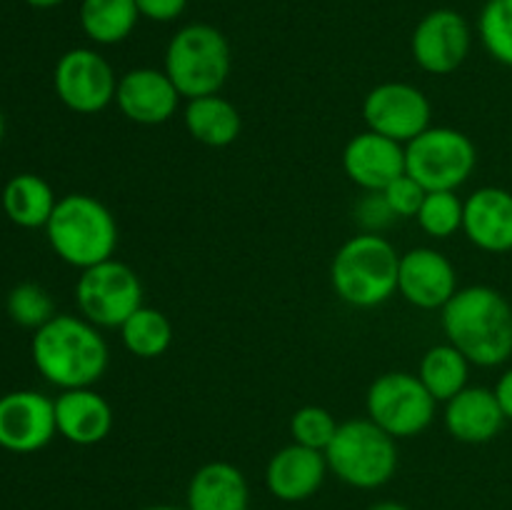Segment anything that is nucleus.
Returning a JSON list of instances; mask_svg holds the SVG:
<instances>
[{
  "instance_id": "nucleus-1",
  "label": "nucleus",
  "mask_w": 512,
  "mask_h": 510,
  "mask_svg": "<svg viewBox=\"0 0 512 510\" xmlns=\"http://www.w3.org/2000/svg\"><path fill=\"white\" fill-rule=\"evenodd\" d=\"M448 343L480 368H498L512 358V305L490 285L460 288L440 310Z\"/></svg>"
},
{
  "instance_id": "nucleus-2",
  "label": "nucleus",
  "mask_w": 512,
  "mask_h": 510,
  "mask_svg": "<svg viewBox=\"0 0 512 510\" xmlns=\"http://www.w3.org/2000/svg\"><path fill=\"white\" fill-rule=\"evenodd\" d=\"M30 350L38 373L60 390L93 388L110 363L100 328L83 315L58 313L35 330Z\"/></svg>"
},
{
  "instance_id": "nucleus-3",
  "label": "nucleus",
  "mask_w": 512,
  "mask_h": 510,
  "mask_svg": "<svg viewBox=\"0 0 512 510\" xmlns=\"http://www.w3.org/2000/svg\"><path fill=\"white\" fill-rule=\"evenodd\" d=\"M400 253L380 233L345 240L330 263V283L353 308H378L398 293Z\"/></svg>"
},
{
  "instance_id": "nucleus-4",
  "label": "nucleus",
  "mask_w": 512,
  "mask_h": 510,
  "mask_svg": "<svg viewBox=\"0 0 512 510\" xmlns=\"http://www.w3.org/2000/svg\"><path fill=\"white\" fill-rule=\"evenodd\" d=\"M50 248L73 268H93L113 258L118 248V223L108 205L85 193H70L58 200L48 225Z\"/></svg>"
},
{
  "instance_id": "nucleus-5",
  "label": "nucleus",
  "mask_w": 512,
  "mask_h": 510,
  "mask_svg": "<svg viewBox=\"0 0 512 510\" xmlns=\"http://www.w3.org/2000/svg\"><path fill=\"white\" fill-rule=\"evenodd\" d=\"M330 473L358 490L383 488L398 473V440L370 418L345 420L325 448Z\"/></svg>"
},
{
  "instance_id": "nucleus-6",
  "label": "nucleus",
  "mask_w": 512,
  "mask_h": 510,
  "mask_svg": "<svg viewBox=\"0 0 512 510\" xmlns=\"http://www.w3.org/2000/svg\"><path fill=\"white\" fill-rule=\"evenodd\" d=\"M165 73L183 98H203L223 90L230 75V43L215 25H183L165 48Z\"/></svg>"
},
{
  "instance_id": "nucleus-7",
  "label": "nucleus",
  "mask_w": 512,
  "mask_h": 510,
  "mask_svg": "<svg viewBox=\"0 0 512 510\" xmlns=\"http://www.w3.org/2000/svg\"><path fill=\"white\" fill-rule=\"evenodd\" d=\"M478 165V148L463 130L430 125L405 145V173L425 190H458Z\"/></svg>"
},
{
  "instance_id": "nucleus-8",
  "label": "nucleus",
  "mask_w": 512,
  "mask_h": 510,
  "mask_svg": "<svg viewBox=\"0 0 512 510\" xmlns=\"http://www.w3.org/2000/svg\"><path fill=\"white\" fill-rule=\"evenodd\" d=\"M435 408L438 400L428 393L418 375L405 370L378 375L365 395L368 418L395 440L425 433L433 425Z\"/></svg>"
},
{
  "instance_id": "nucleus-9",
  "label": "nucleus",
  "mask_w": 512,
  "mask_h": 510,
  "mask_svg": "<svg viewBox=\"0 0 512 510\" xmlns=\"http://www.w3.org/2000/svg\"><path fill=\"white\" fill-rule=\"evenodd\" d=\"M75 303L80 315L98 328H120L143 305V283L128 263L103 260L80 270Z\"/></svg>"
},
{
  "instance_id": "nucleus-10",
  "label": "nucleus",
  "mask_w": 512,
  "mask_h": 510,
  "mask_svg": "<svg viewBox=\"0 0 512 510\" xmlns=\"http://www.w3.org/2000/svg\"><path fill=\"white\" fill-rule=\"evenodd\" d=\"M53 85L65 108L80 115H95L115 103L118 78L113 65L98 50L73 48L55 63Z\"/></svg>"
},
{
  "instance_id": "nucleus-11",
  "label": "nucleus",
  "mask_w": 512,
  "mask_h": 510,
  "mask_svg": "<svg viewBox=\"0 0 512 510\" xmlns=\"http://www.w3.org/2000/svg\"><path fill=\"white\" fill-rule=\"evenodd\" d=\"M363 118L368 130L408 145L430 128L433 105L418 85L388 80L365 95Z\"/></svg>"
},
{
  "instance_id": "nucleus-12",
  "label": "nucleus",
  "mask_w": 512,
  "mask_h": 510,
  "mask_svg": "<svg viewBox=\"0 0 512 510\" xmlns=\"http://www.w3.org/2000/svg\"><path fill=\"white\" fill-rule=\"evenodd\" d=\"M473 30L465 15L453 8H438L423 15L410 38V53L420 70L430 75H450L468 60Z\"/></svg>"
},
{
  "instance_id": "nucleus-13",
  "label": "nucleus",
  "mask_w": 512,
  "mask_h": 510,
  "mask_svg": "<svg viewBox=\"0 0 512 510\" xmlns=\"http://www.w3.org/2000/svg\"><path fill=\"white\" fill-rule=\"evenodd\" d=\"M58 433L55 400L38 390H13L0 398V448L35 453Z\"/></svg>"
},
{
  "instance_id": "nucleus-14",
  "label": "nucleus",
  "mask_w": 512,
  "mask_h": 510,
  "mask_svg": "<svg viewBox=\"0 0 512 510\" xmlns=\"http://www.w3.org/2000/svg\"><path fill=\"white\" fill-rule=\"evenodd\" d=\"M458 270L435 248H413L400 255L398 293L420 310H443L458 293Z\"/></svg>"
},
{
  "instance_id": "nucleus-15",
  "label": "nucleus",
  "mask_w": 512,
  "mask_h": 510,
  "mask_svg": "<svg viewBox=\"0 0 512 510\" xmlns=\"http://www.w3.org/2000/svg\"><path fill=\"white\" fill-rule=\"evenodd\" d=\"M183 95L165 70L133 68L118 80L115 105L128 120L138 125H163L178 113Z\"/></svg>"
},
{
  "instance_id": "nucleus-16",
  "label": "nucleus",
  "mask_w": 512,
  "mask_h": 510,
  "mask_svg": "<svg viewBox=\"0 0 512 510\" xmlns=\"http://www.w3.org/2000/svg\"><path fill=\"white\" fill-rule=\"evenodd\" d=\"M343 170L365 193H383L395 178L405 175V145L365 130L345 145Z\"/></svg>"
},
{
  "instance_id": "nucleus-17",
  "label": "nucleus",
  "mask_w": 512,
  "mask_h": 510,
  "mask_svg": "<svg viewBox=\"0 0 512 510\" xmlns=\"http://www.w3.org/2000/svg\"><path fill=\"white\" fill-rule=\"evenodd\" d=\"M328 470L323 450L290 443L268 460L265 485L273 498L283 503H300V500L313 498L323 488Z\"/></svg>"
},
{
  "instance_id": "nucleus-18",
  "label": "nucleus",
  "mask_w": 512,
  "mask_h": 510,
  "mask_svg": "<svg viewBox=\"0 0 512 510\" xmlns=\"http://www.w3.org/2000/svg\"><path fill=\"white\" fill-rule=\"evenodd\" d=\"M463 233L485 253L512 250V193L498 185H485L465 200Z\"/></svg>"
},
{
  "instance_id": "nucleus-19",
  "label": "nucleus",
  "mask_w": 512,
  "mask_h": 510,
  "mask_svg": "<svg viewBox=\"0 0 512 510\" xmlns=\"http://www.w3.org/2000/svg\"><path fill=\"white\" fill-rule=\"evenodd\" d=\"M445 430L455 440L468 445L490 443L498 438L505 425V415L500 410L498 398L490 388L483 385H468L455 398L445 403Z\"/></svg>"
},
{
  "instance_id": "nucleus-20",
  "label": "nucleus",
  "mask_w": 512,
  "mask_h": 510,
  "mask_svg": "<svg viewBox=\"0 0 512 510\" xmlns=\"http://www.w3.org/2000/svg\"><path fill=\"white\" fill-rule=\"evenodd\" d=\"M58 433L73 445H98L113 430V408L93 388L63 390L55 398Z\"/></svg>"
},
{
  "instance_id": "nucleus-21",
  "label": "nucleus",
  "mask_w": 512,
  "mask_h": 510,
  "mask_svg": "<svg viewBox=\"0 0 512 510\" xmlns=\"http://www.w3.org/2000/svg\"><path fill=\"white\" fill-rule=\"evenodd\" d=\"M188 510H248L250 488L243 470L225 460L200 465L188 483Z\"/></svg>"
},
{
  "instance_id": "nucleus-22",
  "label": "nucleus",
  "mask_w": 512,
  "mask_h": 510,
  "mask_svg": "<svg viewBox=\"0 0 512 510\" xmlns=\"http://www.w3.org/2000/svg\"><path fill=\"white\" fill-rule=\"evenodd\" d=\"M183 120L185 130L193 135V140L208 145V148H228L243 130L240 110L220 93L188 100Z\"/></svg>"
},
{
  "instance_id": "nucleus-23",
  "label": "nucleus",
  "mask_w": 512,
  "mask_h": 510,
  "mask_svg": "<svg viewBox=\"0 0 512 510\" xmlns=\"http://www.w3.org/2000/svg\"><path fill=\"white\" fill-rule=\"evenodd\" d=\"M58 198L48 180L33 173H20L5 183L3 210L20 228H45Z\"/></svg>"
},
{
  "instance_id": "nucleus-24",
  "label": "nucleus",
  "mask_w": 512,
  "mask_h": 510,
  "mask_svg": "<svg viewBox=\"0 0 512 510\" xmlns=\"http://www.w3.org/2000/svg\"><path fill=\"white\" fill-rule=\"evenodd\" d=\"M470 365L473 363L453 343H440L425 350L418 378L438 403H448L460 390L468 388Z\"/></svg>"
},
{
  "instance_id": "nucleus-25",
  "label": "nucleus",
  "mask_w": 512,
  "mask_h": 510,
  "mask_svg": "<svg viewBox=\"0 0 512 510\" xmlns=\"http://www.w3.org/2000/svg\"><path fill=\"white\" fill-rule=\"evenodd\" d=\"M140 13L135 0H83L80 3V28L93 43H123L138 25Z\"/></svg>"
},
{
  "instance_id": "nucleus-26",
  "label": "nucleus",
  "mask_w": 512,
  "mask_h": 510,
  "mask_svg": "<svg viewBox=\"0 0 512 510\" xmlns=\"http://www.w3.org/2000/svg\"><path fill=\"white\" fill-rule=\"evenodd\" d=\"M120 340H123L125 350L135 355V358H160L170 348V343H173V323H170L163 310L140 305L120 325Z\"/></svg>"
},
{
  "instance_id": "nucleus-27",
  "label": "nucleus",
  "mask_w": 512,
  "mask_h": 510,
  "mask_svg": "<svg viewBox=\"0 0 512 510\" xmlns=\"http://www.w3.org/2000/svg\"><path fill=\"white\" fill-rule=\"evenodd\" d=\"M463 213L465 200H460L455 190H430L415 220L423 228V233L443 240L463 230Z\"/></svg>"
},
{
  "instance_id": "nucleus-28",
  "label": "nucleus",
  "mask_w": 512,
  "mask_h": 510,
  "mask_svg": "<svg viewBox=\"0 0 512 510\" xmlns=\"http://www.w3.org/2000/svg\"><path fill=\"white\" fill-rule=\"evenodd\" d=\"M478 35L490 58L512 68V0H488L483 5Z\"/></svg>"
},
{
  "instance_id": "nucleus-29",
  "label": "nucleus",
  "mask_w": 512,
  "mask_h": 510,
  "mask_svg": "<svg viewBox=\"0 0 512 510\" xmlns=\"http://www.w3.org/2000/svg\"><path fill=\"white\" fill-rule=\"evenodd\" d=\"M5 308H8V315L13 323L33 330L43 328L48 320H53L58 315L55 313V303L50 298V293L38 283L15 285L8 293Z\"/></svg>"
},
{
  "instance_id": "nucleus-30",
  "label": "nucleus",
  "mask_w": 512,
  "mask_h": 510,
  "mask_svg": "<svg viewBox=\"0 0 512 510\" xmlns=\"http://www.w3.org/2000/svg\"><path fill=\"white\" fill-rule=\"evenodd\" d=\"M338 425L340 423L330 410L320 408V405H305V408L295 410V415L290 418V435H293V443L325 453L330 440L338 433Z\"/></svg>"
},
{
  "instance_id": "nucleus-31",
  "label": "nucleus",
  "mask_w": 512,
  "mask_h": 510,
  "mask_svg": "<svg viewBox=\"0 0 512 510\" xmlns=\"http://www.w3.org/2000/svg\"><path fill=\"white\" fill-rule=\"evenodd\" d=\"M383 195L385 200H388L390 208H393L395 218H415L420 205H423L425 195H428V190H425L418 180L410 178V175L405 173L400 175V178H395L393 183L383 190Z\"/></svg>"
},
{
  "instance_id": "nucleus-32",
  "label": "nucleus",
  "mask_w": 512,
  "mask_h": 510,
  "mask_svg": "<svg viewBox=\"0 0 512 510\" xmlns=\"http://www.w3.org/2000/svg\"><path fill=\"white\" fill-rule=\"evenodd\" d=\"M355 218L363 225L365 233H380V230L393 223L395 213L383 193H365V198L355 208Z\"/></svg>"
},
{
  "instance_id": "nucleus-33",
  "label": "nucleus",
  "mask_w": 512,
  "mask_h": 510,
  "mask_svg": "<svg viewBox=\"0 0 512 510\" xmlns=\"http://www.w3.org/2000/svg\"><path fill=\"white\" fill-rule=\"evenodd\" d=\"M140 18H148L153 23H173L188 8V0H135Z\"/></svg>"
},
{
  "instance_id": "nucleus-34",
  "label": "nucleus",
  "mask_w": 512,
  "mask_h": 510,
  "mask_svg": "<svg viewBox=\"0 0 512 510\" xmlns=\"http://www.w3.org/2000/svg\"><path fill=\"white\" fill-rule=\"evenodd\" d=\"M493 393L495 398H498V405L500 410H503L505 420H512V368H508L503 375H500Z\"/></svg>"
},
{
  "instance_id": "nucleus-35",
  "label": "nucleus",
  "mask_w": 512,
  "mask_h": 510,
  "mask_svg": "<svg viewBox=\"0 0 512 510\" xmlns=\"http://www.w3.org/2000/svg\"><path fill=\"white\" fill-rule=\"evenodd\" d=\"M25 3H28L30 8H38V10H50V8H58V5H63L65 0H25Z\"/></svg>"
},
{
  "instance_id": "nucleus-36",
  "label": "nucleus",
  "mask_w": 512,
  "mask_h": 510,
  "mask_svg": "<svg viewBox=\"0 0 512 510\" xmlns=\"http://www.w3.org/2000/svg\"><path fill=\"white\" fill-rule=\"evenodd\" d=\"M368 510H410V508H405V505L395 503V500H383V503H375V505H370Z\"/></svg>"
},
{
  "instance_id": "nucleus-37",
  "label": "nucleus",
  "mask_w": 512,
  "mask_h": 510,
  "mask_svg": "<svg viewBox=\"0 0 512 510\" xmlns=\"http://www.w3.org/2000/svg\"><path fill=\"white\" fill-rule=\"evenodd\" d=\"M143 510H188V508H175V505H148Z\"/></svg>"
},
{
  "instance_id": "nucleus-38",
  "label": "nucleus",
  "mask_w": 512,
  "mask_h": 510,
  "mask_svg": "<svg viewBox=\"0 0 512 510\" xmlns=\"http://www.w3.org/2000/svg\"><path fill=\"white\" fill-rule=\"evenodd\" d=\"M3 135H5V115L0 110V143H3Z\"/></svg>"
}]
</instances>
